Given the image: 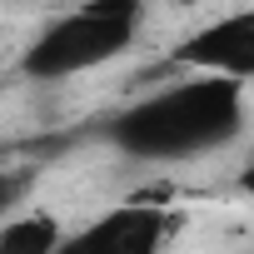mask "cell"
Returning <instances> with one entry per match:
<instances>
[{
  "instance_id": "3957f363",
  "label": "cell",
  "mask_w": 254,
  "mask_h": 254,
  "mask_svg": "<svg viewBox=\"0 0 254 254\" xmlns=\"http://www.w3.org/2000/svg\"><path fill=\"white\" fill-rule=\"evenodd\" d=\"M175 65L199 70V75H229L249 80L254 75V5L209 20L204 30H190L175 45Z\"/></svg>"
},
{
  "instance_id": "6da1fadb",
  "label": "cell",
  "mask_w": 254,
  "mask_h": 254,
  "mask_svg": "<svg viewBox=\"0 0 254 254\" xmlns=\"http://www.w3.org/2000/svg\"><path fill=\"white\" fill-rule=\"evenodd\" d=\"M244 125V95L229 75H194L185 85H170L140 105H130L110 135L125 155L140 160H190L239 135Z\"/></svg>"
},
{
  "instance_id": "7a4b0ae2",
  "label": "cell",
  "mask_w": 254,
  "mask_h": 254,
  "mask_svg": "<svg viewBox=\"0 0 254 254\" xmlns=\"http://www.w3.org/2000/svg\"><path fill=\"white\" fill-rule=\"evenodd\" d=\"M145 15V0H80V10L55 20L25 55L30 80H65L80 70H95L115 60L125 45L135 40Z\"/></svg>"
},
{
  "instance_id": "5b68a950",
  "label": "cell",
  "mask_w": 254,
  "mask_h": 254,
  "mask_svg": "<svg viewBox=\"0 0 254 254\" xmlns=\"http://www.w3.org/2000/svg\"><path fill=\"white\" fill-rule=\"evenodd\" d=\"M65 229L55 214L35 209V214H15L5 229H0V254H60L65 249Z\"/></svg>"
},
{
  "instance_id": "277c9868",
  "label": "cell",
  "mask_w": 254,
  "mask_h": 254,
  "mask_svg": "<svg viewBox=\"0 0 254 254\" xmlns=\"http://www.w3.org/2000/svg\"><path fill=\"white\" fill-rule=\"evenodd\" d=\"M170 224L175 219L160 204H150V199L120 204V209L100 214L95 224H85L80 234H70L60 254H160Z\"/></svg>"
},
{
  "instance_id": "8992f818",
  "label": "cell",
  "mask_w": 254,
  "mask_h": 254,
  "mask_svg": "<svg viewBox=\"0 0 254 254\" xmlns=\"http://www.w3.org/2000/svg\"><path fill=\"white\" fill-rule=\"evenodd\" d=\"M239 190H244V194H249V199H254V160H249V165H244V170H239Z\"/></svg>"
}]
</instances>
